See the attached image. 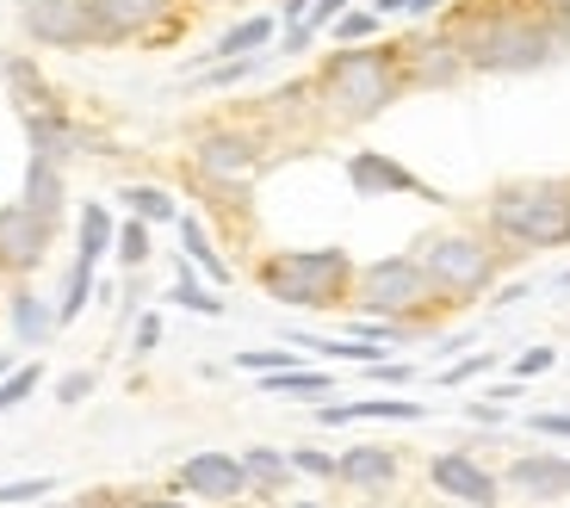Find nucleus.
<instances>
[{"label": "nucleus", "instance_id": "43", "mask_svg": "<svg viewBox=\"0 0 570 508\" xmlns=\"http://www.w3.org/2000/svg\"><path fill=\"white\" fill-rule=\"evenodd\" d=\"M316 0H279V26H298V19H311Z\"/></svg>", "mask_w": 570, "mask_h": 508}, {"label": "nucleus", "instance_id": "28", "mask_svg": "<svg viewBox=\"0 0 570 508\" xmlns=\"http://www.w3.org/2000/svg\"><path fill=\"white\" fill-rule=\"evenodd\" d=\"M379 31H385V19L372 13V7H347V13L328 26V38L335 43H379Z\"/></svg>", "mask_w": 570, "mask_h": 508}, {"label": "nucleus", "instance_id": "34", "mask_svg": "<svg viewBox=\"0 0 570 508\" xmlns=\"http://www.w3.org/2000/svg\"><path fill=\"white\" fill-rule=\"evenodd\" d=\"M285 459H292V471H304V478H335V459L316 452V447H298V452H285Z\"/></svg>", "mask_w": 570, "mask_h": 508}, {"label": "nucleus", "instance_id": "46", "mask_svg": "<svg viewBox=\"0 0 570 508\" xmlns=\"http://www.w3.org/2000/svg\"><path fill=\"white\" fill-rule=\"evenodd\" d=\"M186 7H217V0H186Z\"/></svg>", "mask_w": 570, "mask_h": 508}, {"label": "nucleus", "instance_id": "15", "mask_svg": "<svg viewBox=\"0 0 570 508\" xmlns=\"http://www.w3.org/2000/svg\"><path fill=\"white\" fill-rule=\"evenodd\" d=\"M434 490L453 496V502H471V508H497V478H490L471 452H441L434 466H428Z\"/></svg>", "mask_w": 570, "mask_h": 508}, {"label": "nucleus", "instance_id": "22", "mask_svg": "<svg viewBox=\"0 0 570 508\" xmlns=\"http://www.w3.org/2000/svg\"><path fill=\"white\" fill-rule=\"evenodd\" d=\"M243 478H248V490H255V496H279L298 471H292V459H285L279 447H248L243 452Z\"/></svg>", "mask_w": 570, "mask_h": 508}, {"label": "nucleus", "instance_id": "9", "mask_svg": "<svg viewBox=\"0 0 570 508\" xmlns=\"http://www.w3.org/2000/svg\"><path fill=\"white\" fill-rule=\"evenodd\" d=\"M397 62H403V87H410V94H446V87H459L471 75L465 57H459V43L446 38V26L403 38L397 43Z\"/></svg>", "mask_w": 570, "mask_h": 508}, {"label": "nucleus", "instance_id": "5", "mask_svg": "<svg viewBox=\"0 0 570 508\" xmlns=\"http://www.w3.org/2000/svg\"><path fill=\"white\" fill-rule=\"evenodd\" d=\"M415 261H422L428 285H434L446 304H465V297L490 292V285H497V267H502L497 242L471 236V229H441V236H428Z\"/></svg>", "mask_w": 570, "mask_h": 508}, {"label": "nucleus", "instance_id": "33", "mask_svg": "<svg viewBox=\"0 0 570 508\" xmlns=\"http://www.w3.org/2000/svg\"><path fill=\"white\" fill-rule=\"evenodd\" d=\"M31 391H38V367H13L7 379H0V416L19 410V403H26Z\"/></svg>", "mask_w": 570, "mask_h": 508}, {"label": "nucleus", "instance_id": "25", "mask_svg": "<svg viewBox=\"0 0 570 508\" xmlns=\"http://www.w3.org/2000/svg\"><path fill=\"white\" fill-rule=\"evenodd\" d=\"M180 242H186V261H193V267H199L212 285H224V280H229L224 254L212 248V236H205V224H199V217H180Z\"/></svg>", "mask_w": 570, "mask_h": 508}, {"label": "nucleus", "instance_id": "41", "mask_svg": "<svg viewBox=\"0 0 570 508\" xmlns=\"http://www.w3.org/2000/svg\"><path fill=\"white\" fill-rule=\"evenodd\" d=\"M156 348H161V316L149 311V316H137V348L130 353H156Z\"/></svg>", "mask_w": 570, "mask_h": 508}, {"label": "nucleus", "instance_id": "36", "mask_svg": "<svg viewBox=\"0 0 570 508\" xmlns=\"http://www.w3.org/2000/svg\"><path fill=\"white\" fill-rule=\"evenodd\" d=\"M38 496H50V478H19V483H0V502H7V508L38 502Z\"/></svg>", "mask_w": 570, "mask_h": 508}, {"label": "nucleus", "instance_id": "38", "mask_svg": "<svg viewBox=\"0 0 570 508\" xmlns=\"http://www.w3.org/2000/svg\"><path fill=\"white\" fill-rule=\"evenodd\" d=\"M497 367V353H471V360H459V367L441 372V384H465V379H484V372Z\"/></svg>", "mask_w": 570, "mask_h": 508}, {"label": "nucleus", "instance_id": "31", "mask_svg": "<svg viewBox=\"0 0 570 508\" xmlns=\"http://www.w3.org/2000/svg\"><path fill=\"white\" fill-rule=\"evenodd\" d=\"M236 367L243 372H285V367H298V348H292V341H285V348H243Z\"/></svg>", "mask_w": 570, "mask_h": 508}, {"label": "nucleus", "instance_id": "27", "mask_svg": "<svg viewBox=\"0 0 570 508\" xmlns=\"http://www.w3.org/2000/svg\"><path fill=\"white\" fill-rule=\"evenodd\" d=\"M13 329L26 348H38L50 329H57V311H43V297L38 292H13Z\"/></svg>", "mask_w": 570, "mask_h": 508}, {"label": "nucleus", "instance_id": "12", "mask_svg": "<svg viewBox=\"0 0 570 508\" xmlns=\"http://www.w3.org/2000/svg\"><path fill=\"white\" fill-rule=\"evenodd\" d=\"M180 490L199 496V502H217V508L243 502L248 496L243 459H236V452H193V459L180 466Z\"/></svg>", "mask_w": 570, "mask_h": 508}, {"label": "nucleus", "instance_id": "16", "mask_svg": "<svg viewBox=\"0 0 570 508\" xmlns=\"http://www.w3.org/2000/svg\"><path fill=\"white\" fill-rule=\"evenodd\" d=\"M509 490L528 502H558V496H570V459L564 452H521L509 466Z\"/></svg>", "mask_w": 570, "mask_h": 508}, {"label": "nucleus", "instance_id": "42", "mask_svg": "<svg viewBox=\"0 0 570 508\" xmlns=\"http://www.w3.org/2000/svg\"><path fill=\"white\" fill-rule=\"evenodd\" d=\"M533 434H552V440H570V410H546V416H533Z\"/></svg>", "mask_w": 570, "mask_h": 508}, {"label": "nucleus", "instance_id": "49", "mask_svg": "<svg viewBox=\"0 0 570 508\" xmlns=\"http://www.w3.org/2000/svg\"><path fill=\"white\" fill-rule=\"evenodd\" d=\"M533 7H552V0H533Z\"/></svg>", "mask_w": 570, "mask_h": 508}, {"label": "nucleus", "instance_id": "37", "mask_svg": "<svg viewBox=\"0 0 570 508\" xmlns=\"http://www.w3.org/2000/svg\"><path fill=\"white\" fill-rule=\"evenodd\" d=\"M347 7H366V0H316V7H311V19H304V26H311L316 38H323V31L335 26V19L347 13Z\"/></svg>", "mask_w": 570, "mask_h": 508}, {"label": "nucleus", "instance_id": "4", "mask_svg": "<svg viewBox=\"0 0 570 508\" xmlns=\"http://www.w3.org/2000/svg\"><path fill=\"white\" fill-rule=\"evenodd\" d=\"M490 236L514 248H564L570 242V186L564 180H521L490 198Z\"/></svg>", "mask_w": 570, "mask_h": 508}, {"label": "nucleus", "instance_id": "23", "mask_svg": "<svg viewBox=\"0 0 570 508\" xmlns=\"http://www.w3.org/2000/svg\"><path fill=\"white\" fill-rule=\"evenodd\" d=\"M335 379L311 367H285V372H261V397H328Z\"/></svg>", "mask_w": 570, "mask_h": 508}, {"label": "nucleus", "instance_id": "2", "mask_svg": "<svg viewBox=\"0 0 570 508\" xmlns=\"http://www.w3.org/2000/svg\"><path fill=\"white\" fill-rule=\"evenodd\" d=\"M403 94L410 87H403L397 43H342L316 69V106L335 125H366V118L391 113Z\"/></svg>", "mask_w": 570, "mask_h": 508}, {"label": "nucleus", "instance_id": "40", "mask_svg": "<svg viewBox=\"0 0 570 508\" xmlns=\"http://www.w3.org/2000/svg\"><path fill=\"white\" fill-rule=\"evenodd\" d=\"M87 391H94V372H69L57 384V403H87Z\"/></svg>", "mask_w": 570, "mask_h": 508}, {"label": "nucleus", "instance_id": "50", "mask_svg": "<svg viewBox=\"0 0 570 508\" xmlns=\"http://www.w3.org/2000/svg\"><path fill=\"white\" fill-rule=\"evenodd\" d=\"M564 285H570V273H564Z\"/></svg>", "mask_w": 570, "mask_h": 508}, {"label": "nucleus", "instance_id": "1", "mask_svg": "<svg viewBox=\"0 0 570 508\" xmlns=\"http://www.w3.org/2000/svg\"><path fill=\"white\" fill-rule=\"evenodd\" d=\"M441 26L471 75H533L570 50L533 0H453Z\"/></svg>", "mask_w": 570, "mask_h": 508}, {"label": "nucleus", "instance_id": "19", "mask_svg": "<svg viewBox=\"0 0 570 508\" xmlns=\"http://www.w3.org/2000/svg\"><path fill=\"white\" fill-rule=\"evenodd\" d=\"M335 478L360 483V490H391V483H397V452L391 447H347L342 459H335Z\"/></svg>", "mask_w": 570, "mask_h": 508}, {"label": "nucleus", "instance_id": "11", "mask_svg": "<svg viewBox=\"0 0 570 508\" xmlns=\"http://www.w3.org/2000/svg\"><path fill=\"white\" fill-rule=\"evenodd\" d=\"M50 217H38L31 205H0V273H31L50 254Z\"/></svg>", "mask_w": 570, "mask_h": 508}, {"label": "nucleus", "instance_id": "26", "mask_svg": "<svg viewBox=\"0 0 570 508\" xmlns=\"http://www.w3.org/2000/svg\"><path fill=\"white\" fill-rule=\"evenodd\" d=\"M118 198H125L130 217H142V224H174V217H180V205H174L168 186H125Z\"/></svg>", "mask_w": 570, "mask_h": 508}, {"label": "nucleus", "instance_id": "17", "mask_svg": "<svg viewBox=\"0 0 570 508\" xmlns=\"http://www.w3.org/2000/svg\"><path fill=\"white\" fill-rule=\"evenodd\" d=\"M273 38H279V13H248L224 31V38L205 50V62H229V57H267Z\"/></svg>", "mask_w": 570, "mask_h": 508}, {"label": "nucleus", "instance_id": "32", "mask_svg": "<svg viewBox=\"0 0 570 508\" xmlns=\"http://www.w3.org/2000/svg\"><path fill=\"white\" fill-rule=\"evenodd\" d=\"M118 261H125V267H142V261H149V224H142V217H130L125 229H118Z\"/></svg>", "mask_w": 570, "mask_h": 508}, {"label": "nucleus", "instance_id": "6", "mask_svg": "<svg viewBox=\"0 0 570 508\" xmlns=\"http://www.w3.org/2000/svg\"><path fill=\"white\" fill-rule=\"evenodd\" d=\"M434 285H428L422 261L415 254H385V261H372V267L354 273V304L366 316H379V323H403V316L428 311L434 304Z\"/></svg>", "mask_w": 570, "mask_h": 508}, {"label": "nucleus", "instance_id": "44", "mask_svg": "<svg viewBox=\"0 0 570 508\" xmlns=\"http://www.w3.org/2000/svg\"><path fill=\"white\" fill-rule=\"evenodd\" d=\"M137 508H193V502H180V496H142Z\"/></svg>", "mask_w": 570, "mask_h": 508}, {"label": "nucleus", "instance_id": "18", "mask_svg": "<svg viewBox=\"0 0 570 508\" xmlns=\"http://www.w3.org/2000/svg\"><path fill=\"white\" fill-rule=\"evenodd\" d=\"M422 403L415 397H360V403H328L323 422L342 428V422H422Z\"/></svg>", "mask_w": 570, "mask_h": 508}, {"label": "nucleus", "instance_id": "35", "mask_svg": "<svg viewBox=\"0 0 570 508\" xmlns=\"http://www.w3.org/2000/svg\"><path fill=\"white\" fill-rule=\"evenodd\" d=\"M311 43H316V31L298 19V26H279V38H273V50H279V57H304Z\"/></svg>", "mask_w": 570, "mask_h": 508}, {"label": "nucleus", "instance_id": "10", "mask_svg": "<svg viewBox=\"0 0 570 508\" xmlns=\"http://www.w3.org/2000/svg\"><path fill=\"white\" fill-rule=\"evenodd\" d=\"M193 168L205 174V180H248V174L261 168V137L243 125H212L193 137Z\"/></svg>", "mask_w": 570, "mask_h": 508}, {"label": "nucleus", "instance_id": "29", "mask_svg": "<svg viewBox=\"0 0 570 508\" xmlns=\"http://www.w3.org/2000/svg\"><path fill=\"white\" fill-rule=\"evenodd\" d=\"M87 297H94V267H87V261H75L69 285H62V304H57V323H75V316L87 311Z\"/></svg>", "mask_w": 570, "mask_h": 508}, {"label": "nucleus", "instance_id": "14", "mask_svg": "<svg viewBox=\"0 0 570 508\" xmlns=\"http://www.w3.org/2000/svg\"><path fill=\"white\" fill-rule=\"evenodd\" d=\"M26 137H31V156H43V162H69V156H87L94 149V130L87 125H75L62 106H43V113H26Z\"/></svg>", "mask_w": 570, "mask_h": 508}, {"label": "nucleus", "instance_id": "20", "mask_svg": "<svg viewBox=\"0 0 570 508\" xmlns=\"http://www.w3.org/2000/svg\"><path fill=\"white\" fill-rule=\"evenodd\" d=\"M0 81L13 87L19 113H43V106H62V99L50 94V81H43V69L26 57V50H0Z\"/></svg>", "mask_w": 570, "mask_h": 508}, {"label": "nucleus", "instance_id": "13", "mask_svg": "<svg viewBox=\"0 0 570 508\" xmlns=\"http://www.w3.org/2000/svg\"><path fill=\"white\" fill-rule=\"evenodd\" d=\"M347 180H354L360 198H397V193H415V198H441L428 180H415L403 162H391L385 149H354L347 156Z\"/></svg>", "mask_w": 570, "mask_h": 508}, {"label": "nucleus", "instance_id": "39", "mask_svg": "<svg viewBox=\"0 0 570 508\" xmlns=\"http://www.w3.org/2000/svg\"><path fill=\"white\" fill-rule=\"evenodd\" d=\"M558 348H528L521 360H514V379H540V372H552Z\"/></svg>", "mask_w": 570, "mask_h": 508}, {"label": "nucleus", "instance_id": "48", "mask_svg": "<svg viewBox=\"0 0 570 508\" xmlns=\"http://www.w3.org/2000/svg\"><path fill=\"white\" fill-rule=\"evenodd\" d=\"M7 372H13V367H7V360H0V379H7Z\"/></svg>", "mask_w": 570, "mask_h": 508}, {"label": "nucleus", "instance_id": "7", "mask_svg": "<svg viewBox=\"0 0 570 508\" xmlns=\"http://www.w3.org/2000/svg\"><path fill=\"white\" fill-rule=\"evenodd\" d=\"M94 26H100V50L118 43H168L186 31V0H87Z\"/></svg>", "mask_w": 570, "mask_h": 508}, {"label": "nucleus", "instance_id": "45", "mask_svg": "<svg viewBox=\"0 0 570 508\" xmlns=\"http://www.w3.org/2000/svg\"><path fill=\"white\" fill-rule=\"evenodd\" d=\"M43 508H87V502H43Z\"/></svg>", "mask_w": 570, "mask_h": 508}, {"label": "nucleus", "instance_id": "30", "mask_svg": "<svg viewBox=\"0 0 570 508\" xmlns=\"http://www.w3.org/2000/svg\"><path fill=\"white\" fill-rule=\"evenodd\" d=\"M168 304H180V311H199V316H224V297H217V292H205V285L193 280V273H180V280H174Z\"/></svg>", "mask_w": 570, "mask_h": 508}, {"label": "nucleus", "instance_id": "21", "mask_svg": "<svg viewBox=\"0 0 570 508\" xmlns=\"http://www.w3.org/2000/svg\"><path fill=\"white\" fill-rule=\"evenodd\" d=\"M62 198H69L62 168H57V162H43V156H31V162H26V186H19V205H31L38 217H50V224H57V217H62Z\"/></svg>", "mask_w": 570, "mask_h": 508}, {"label": "nucleus", "instance_id": "24", "mask_svg": "<svg viewBox=\"0 0 570 508\" xmlns=\"http://www.w3.org/2000/svg\"><path fill=\"white\" fill-rule=\"evenodd\" d=\"M118 242V229H112V212H106L100 198L94 205H81V248H75V261H87V267H100V254Z\"/></svg>", "mask_w": 570, "mask_h": 508}, {"label": "nucleus", "instance_id": "47", "mask_svg": "<svg viewBox=\"0 0 570 508\" xmlns=\"http://www.w3.org/2000/svg\"><path fill=\"white\" fill-rule=\"evenodd\" d=\"M292 508H323V502H292Z\"/></svg>", "mask_w": 570, "mask_h": 508}, {"label": "nucleus", "instance_id": "3", "mask_svg": "<svg viewBox=\"0 0 570 508\" xmlns=\"http://www.w3.org/2000/svg\"><path fill=\"white\" fill-rule=\"evenodd\" d=\"M261 292L292 311H328L354 292V261L347 248H273L261 261Z\"/></svg>", "mask_w": 570, "mask_h": 508}, {"label": "nucleus", "instance_id": "8", "mask_svg": "<svg viewBox=\"0 0 570 508\" xmlns=\"http://www.w3.org/2000/svg\"><path fill=\"white\" fill-rule=\"evenodd\" d=\"M19 38L31 50H100L87 0H19Z\"/></svg>", "mask_w": 570, "mask_h": 508}]
</instances>
